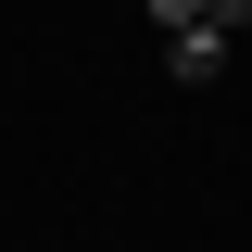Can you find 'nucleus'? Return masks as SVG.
Segmentation results:
<instances>
[{"label":"nucleus","instance_id":"nucleus-1","mask_svg":"<svg viewBox=\"0 0 252 252\" xmlns=\"http://www.w3.org/2000/svg\"><path fill=\"white\" fill-rule=\"evenodd\" d=\"M164 76H177V89H215L227 76V26H177L164 38Z\"/></svg>","mask_w":252,"mask_h":252},{"label":"nucleus","instance_id":"nucleus-2","mask_svg":"<svg viewBox=\"0 0 252 252\" xmlns=\"http://www.w3.org/2000/svg\"><path fill=\"white\" fill-rule=\"evenodd\" d=\"M152 26H164V38H177V26H202V0H152Z\"/></svg>","mask_w":252,"mask_h":252},{"label":"nucleus","instance_id":"nucleus-3","mask_svg":"<svg viewBox=\"0 0 252 252\" xmlns=\"http://www.w3.org/2000/svg\"><path fill=\"white\" fill-rule=\"evenodd\" d=\"M202 26H252V0H202Z\"/></svg>","mask_w":252,"mask_h":252}]
</instances>
